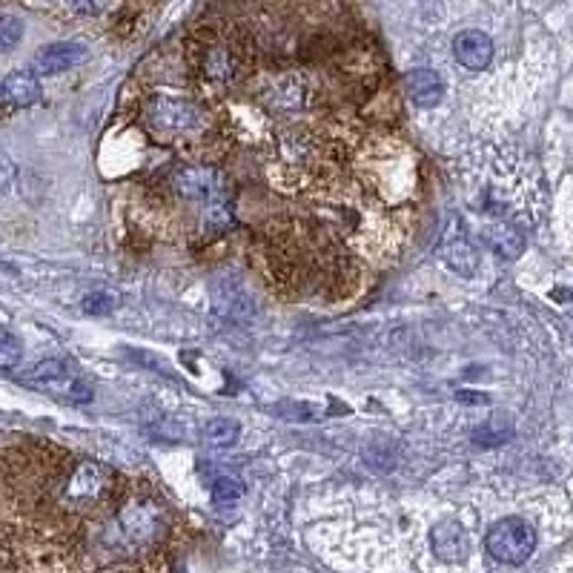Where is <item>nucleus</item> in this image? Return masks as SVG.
<instances>
[{
    "mask_svg": "<svg viewBox=\"0 0 573 573\" xmlns=\"http://www.w3.org/2000/svg\"><path fill=\"white\" fill-rule=\"evenodd\" d=\"M172 190L181 195L184 201L201 204V207H227L230 198V184L227 175L207 164H187L172 170Z\"/></svg>",
    "mask_w": 573,
    "mask_h": 573,
    "instance_id": "nucleus-1",
    "label": "nucleus"
},
{
    "mask_svg": "<svg viewBox=\"0 0 573 573\" xmlns=\"http://www.w3.org/2000/svg\"><path fill=\"white\" fill-rule=\"evenodd\" d=\"M485 548L502 565H522L536 548V531L525 519H502L485 536Z\"/></svg>",
    "mask_w": 573,
    "mask_h": 573,
    "instance_id": "nucleus-2",
    "label": "nucleus"
},
{
    "mask_svg": "<svg viewBox=\"0 0 573 573\" xmlns=\"http://www.w3.org/2000/svg\"><path fill=\"white\" fill-rule=\"evenodd\" d=\"M147 127L158 135H184L201 124V104L190 98H172V95H158L147 107Z\"/></svg>",
    "mask_w": 573,
    "mask_h": 573,
    "instance_id": "nucleus-3",
    "label": "nucleus"
},
{
    "mask_svg": "<svg viewBox=\"0 0 573 573\" xmlns=\"http://www.w3.org/2000/svg\"><path fill=\"white\" fill-rule=\"evenodd\" d=\"M23 382L49 390L55 396H64L69 402H89L92 399L89 384L72 373V364L66 359H46L41 364H35L32 370L23 373Z\"/></svg>",
    "mask_w": 573,
    "mask_h": 573,
    "instance_id": "nucleus-4",
    "label": "nucleus"
},
{
    "mask_svg": "<svg viewBox=\"0 0 573 573\" xmlns=\"http://www.w3.org/2000/svg\"><path fill=\"white\" fill-rule=\"evenodd\" d=\"M439 255H442V261H445L456 276L470 278L476 273L479 253H476V247H473V241H470V235H467L465 224H462L459 218H453L445 227V235H442V241H439Z\"/></svg>",
    "mask_w": 573,
    "mask_h": 573,
    "instance_id": "nucleus-5",
    "label": "nucleus"
},
{
    "mask_svg": "<svg viewBox=\"0 0 573 573\" xmlns=\"http://www.w3.org/2000/svg\"><path fill=\"white\" fill-rule=\"evenodd\" d=\"M86 58V46L78 41H58L49 43L38 49L35 61H32V72L35 75H61V72H69L72 66L84 64Z\"/></svg>",
    "mask_w": 573,
    "mask_h": 573,
    "instance_id": "nucleus-6",
    "label": "nucleus"
},
{
    "mask_svg": "<svg viewBox=\"0 0 573 573\" xmlns=\"http://www.w3.org/2000/svg\"><path fill=\"white\" fill-rule=\"evenodd\" d=\"M0 101L12 109L35 107L41 101V81L29 69H15L0 81Z\"/></svg>",
    "mask_w": 573,
    "mask_h": 573,
    "instance_id": "nucleus-7",
    "label": "nucleus"
},
{
    "mask_svg": "<svg viewBox=\"0 0 573 573\" xmlns=\"http://www.w3.org/2000/svg\"><path fill=\"white\" fill-rule=\"evenodd\" d=\"M430 548L442 562H465L470 553V539L459 522H442L430 531Z\"/></svg>",
    "mask_w": 573,
    "mask_h": 573,
    "instance_id": "nucleus-8",
    "label": "nucleus"
},
{
    "mask_svg": "<svg viewBox=\"0 0 573 573\" xmlns=\"http://www.w3.org/2000/svg\"><path fill=\"white\" fill-rule=\"evenodd\" d=\"M453 55L467 69H485L493 61V41L479 29H465L453 41Z\"/></svg>",
    "mask_w": 573,
    "mask_h": 573,
    "instance_id": "nucleus-9",
    "label": "nucleus"
},
{
    "mask_svg": "<svg viewBox=\"0 0 573 573\" xmlns=\"http://www.w3.org/2000/svg\"><path fill=\"white\" fill-rule=\"evenodd\" d=\"M158 528H161V513L149 502L127 505L121 513V531L132 542H149L158 533Z\"/></svg>",
    "mask_w": 573,
    "mask_h": 573,
    "instance_id": "nucleus-10",
    "label": "nucleus"
},
{
    "mask_svg": "<svg viewBox=\"0 0 573 573\" xmlns=\"http://www.w3.org/2000/svg\"><path fill=\"white\" fill-rule=\"evenodd\" d=\"M404 92L416 107L430 109L445 98V84L433 69H413L404 75Z\"/></svg>",
    "mask_w": 573,
    "mask_h": 573,
    "instance_id": "nucleus-11",
    "label": "nucleus"
},
{
    "mask_svg": "<svg viewBox=\"0 0 573 573\" xmlns=\"http://www.w3.org/2000/svg\"><path fill=\"white\" fill-rule=\"evenodd\" d=\"M107 470L101 465H95V462H81V465L75 467V473H72V479H69V499H78V502H84V499H98L104 488H107Z\"/></svg>",
    "mask_w": 573,
    "mask_h": 573,
    "instance_id": "nucleus-12",
    "label": "nucleus"
},
{
    "mask_svg": "<svg viewBox=\"0 0 573 573\" xmlns=\"http://www.w3.org/2000/svg\"><path fill=\"white\" fill-rule=\"evenodd\" d=\"M485 241H488L490 250L502 255V258H519L522 250H525V238L516 233L510 224H490L485 230Z\"/></svg>",
    "mask_w": 573,
    "mask_h": 573,
    "instance_id": "nucleus-13",
    "label": "nucleus"
},
{
    "mask_svg": "<svg viewBox=\"0 0 573 573\" xmlns=\"http://www.w3.org/2000/svg\"><path fill=\"white\" fill-rule=\"evenodd\" d=\"M241 436V425L233 416H218V419H210L207 427H204V439L215 447H230L238 442Z\"/></svg>",
    "mask_w": 573,
    "mask_h": 573,
    "instance_id": "nucleus-14",
    "label": "nucleus"
},
{
    "mask_svg": "<svg viewBox=\"0 0 573 573\" xmlns=\"http://www.w3.org/2000/svg\"><path fill=\"white\" fill-rule=\"evenodd\" d=\"M23 41V21L15 15H0V55L12 52Z\"/></svg>",
    "mask_w": 573,
    "mask_h": 573,
    "instance_id": "nucleus-15",
    "label": "nucleus"
},
{
    "mask_svg": "<svg viewBox=\"0 0 573 573\" xmlns=\"http://www.w3.org/2000/svg\"><path fill=\"white\" fill-rule=\"evenodd\" d=\"M21 359H23V341L18 339L12 330L0 327V367H15Z\"/></svg>",
    "mask_w": 573,
    "mask_h": 573,
    "instance_id": "nucleus-16",
    "label": "nucleus"
},
{
    "mask_svg": "<svg viewBox=\"0 0 573 573\" xmlns=\"http://www.w3.org/2000/svg\"><path fill=\"white\" fill-rule=\"evenodd\" d=\"M241 493H244V488H241V482L233 479V476H218V479H215L213 485L215 502H235Z\"/></svg>",
    "mask_w": 573,
    "mask_h": 573,
    "instance_id": "nucleus-17",
    "label": "nucleus"
},
{
    "mask_svg": "<svg viewBox=\"0 0 573 573\" xmlns=\"http://www.w3.org/2000/svg\"><path fill=\"white\" fill-rule=\"evenodd\" d=\"M510 439V427L505 430H499L496 425H482L476 433H473V442L482 447H493V445H502V442H508Z\"/></svg>",
    "mask_w": 573,
    "mask_h": 573,
    "instance_id": "nucleus-18",
    "label": "nucleus"
},
{
    "mask_svg": "<svg viewBox=\"0 0 573 573\" xmlns=\"http://www.w3.org/2000/svg\"><path fill=\"white\" fill-rule=\"evenodd\" d=\"M81 307H84L86 313H92V316H104V313H109V310L115 307V298L109 296V293H104V290H98V293L84 296Z\"/></svg>",
    "mask_w": 573,
    "mask_h": 573,
    "instance_id": "nucleus-19",
    "label": "nucleus"
},
{
    "mask_svg": "<svg viewBox=\"0 0 573 573\" xmlns=\"http://www.w3.org/2000/svg\"><path fill=\"white\" fill-rule=\"evenodd\" d=\"M15 184V164L9 161V155L0 149V192H6Z\"/></svg>",
    "mask_w": 573,
    "mask_h": 573,
    "instance_id": "nucleus-20",
    "label": "nucleus"
},
{
    "mask_svg": "<svg viewBox=\"0 0 573 573\" xmlns=\"http://www.w3.org/2000/svg\"><path fill=\"white\" fill-rule=\"evenodd\" d=\"M456 399H459V402H467V404L488 402V396H485V393H470V390H459V393H456Z\"/></svg>",
    "mask_w": 573,
    "mask_h": 573,
    "instance_id": "nucleus-21",
    "label": "nucleus"
},
{
    "mask_svg": "<svg viewBox=\"0 0 573 573\" xmlns=\"http://www.w3.org/2000/svg\"><path fill=\"white\" fill-rule=\"evenodd\" d=\"M66 3H72L78 12H98V6H101V0H66Z\"/></svg>",
    "mask_w": 573,
    "mask_h": 573,
    "instance_id": "nucleus-22",
    "label": "nucleus"
}]
</instances>
